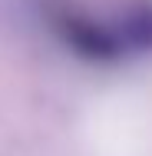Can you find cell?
<instances>
[{"instance_id": "cell-1", "label": "cell", "mask_w": 152, "mask_h": 156, "mask_svg": "<svg viewBox=\"0 0 152 156\" xmlns=\"http://www.w3.org/2000/svg\"><path fill=\"white\" fill-rule=\"evenodd\" d=\"M50 23H53L56 37L86 63H119L126 57V47H122L116 27L96 23L93 17H83L73 7H53Z\"/></svg>"}, {"instance_id": "cell-2", "label": "cell", "mask_w": 152, "mask_h": 156, "mask_svg": "<svg viewBox=\"0 0 152 156\" xmlns=\"http://www.w3.org/2000/svg\"><path fill=\"white\" fill-rule=\"evenodd\" d=\"M119 33L126 53H152V3L136 0L122 10L119 23H113Z\"/></svg>"}]
</instances>
